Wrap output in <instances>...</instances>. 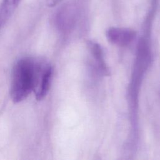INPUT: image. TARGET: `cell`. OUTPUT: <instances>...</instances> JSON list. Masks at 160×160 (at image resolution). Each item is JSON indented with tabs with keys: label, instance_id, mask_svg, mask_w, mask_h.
<instances>
[{
	"label": "cell",
	"instance_id": "obj_5",
	"mask_svg": "<svg viewBox=\"0 0 160 160\" xmlns=\"http://www.w3.org/2000/svg\"><path fill=\"white\" fill-rule=\"evenodd\" d=\"M90 51H91L92 54L94 57L96 61H97L99 67L102 71V72L105 74H108V70L107 69V66L106 64L104 62V59L102 58V49L100 47V46L95 42H91L89 43Z\"/></svg>",
	"mask_w": 160,
	"mask_h": 160
},
{
	"label": "cell",
	"instance_id": "obj_4",
	"mask_svg": "<svg viewBox=\"0 0 160 160\" xmlns=\"http://www.w3.org/2000/svg\"><path fill=\"white\" fill-rule=\"evenodd\" d=\"M21 0H2L0 3V31L7 22L19 5Z\"/></svg>",
	"mask_w": 160,
	"mask_h": 160
},
{
	"label": "cell",
	"instance_id": "obj_1",
	"mask_svg": "<svg viewBox=\"0 0 160 160\" xmlns=\"http://www.w3.org/2000/svg\"><path fill=\"white\" fill-rule=\"evenodd\" d=\"M34 62L35 58H22L13 67L9 94L14 103L24 101L33 91Z\"/></svg>",
	"mask_w": 160,
	"mask_h": 160
},
{
	"label": "cell",
	"instance_id": "obj_3",
	"mask_svg": "<svg viewBox=\"0 0 160 160\" xmlns=\"http://www.w3.org/2000/svg\"><path fill=\"white\" fill-rule=\"evenodd\" d=\"M106 36L112 43L123 46L129 44L134 40L136 32L128 28L113 27L107 30Z\"/></svg>",
	"mask_w": 160,
	"mask_h": 160
},
{
	"label": "cell",
	"instance_id": "obj_6",
	"mask_svg": "<svg viewBox=\"0 0 160 160\" xmlns=\"http://www.w3.org/2000/svg\"><path fill=\"white\" fill-rule=\"evenodd\" d=\"M63 0H46V5L49 8H52L58 5Z\"/></svg>",
	"mask_w": 160,
	"mask_h": 160
},
{
	"label": "cell",
	"instance_id": "obj_2",
	"mask_svg": "<svg viewBox=\"0 0 160 160\" xmlns=\"http://www.w3.org/2000/svg\"><path fill=\"white\" fill-rule=\"evenodd\" d=\"M52 76L51 65L41 58H35L33 91L38 101L43 99L48 94Z\"/></svg>",
	"mask_w": 160,
	"mask_h": 160
}]
</instances>
